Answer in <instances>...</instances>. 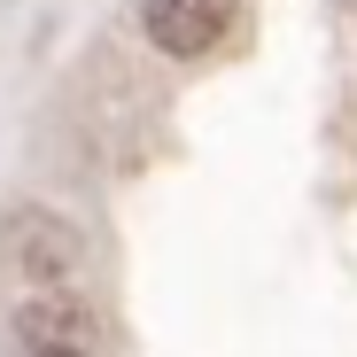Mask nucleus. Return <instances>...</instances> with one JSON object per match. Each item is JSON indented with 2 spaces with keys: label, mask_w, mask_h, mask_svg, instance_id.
Wrapping results in <instances>:
<instances>
[{
  "label": "nucleus",
  "mask_w": 357,
  "mask_h": 357,
  "mask_svg": "<svg viewBox=\"0 0 357 357\" xmlns=\"http://www.w3.org/2000/svg\"><path fill=\"white\" fill-rule=\"evenodd\" d=\"M241 0H140V31L171 54V63H202V54L233 31Z\"/></svg>",
  "instance_id": "3"
},
{
  "label": "nucleus",
  "mask_w": 357,
  "mask_h": 357,
  "mask_svg": "<svg viewBox=\"0 0 357 357\" xmlns=\"http://www.w3.org/2000/svg\"><path fill=\"white\" fill-rule=\"evenodd\" d=\"M16 342L31 357H93L101 349V311L63 280V287H31L16 303Z\"/></svg>",
  "instance_id": "2"
},
{
  "label": "nucleus",
  "mask_w": 357,
  "mask_h": 357,
  "mask_svg": "<svg viewBox=\"0 0 357 357\" xmlns=\"http://www.w3.org/2000/svg\"><path fill=\"white\" fill-rule=\"evenodd\" d=\"M0 257H8V272L31 280V287H63V280L86 272V233H78L63 210L24 202V210L0 218Z\"/></svg>",
  "instance_id": "1"
}]
</instances>
